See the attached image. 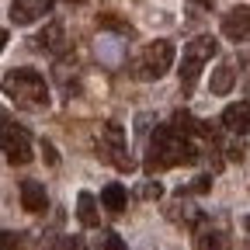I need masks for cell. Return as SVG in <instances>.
<instances>
[{
	"label": "cell",
	"mask_w": 250,
	"mask_h": 250,
	"mask_svg": "<svg viewBox=\"0 0 250 250\" xmlns=\"http://www.w3.org/2000/svg\"><path fill=\"white\" fill-rule=\"evenodd\" d=\"M205 153H215V149H208L202 139L188 136L174 122H167V125H156V132L149 136L143 164H146L149 174H156V170H167V167H177V164H198Z\"/></svg>",
	"instance_id": "cell-1"
},
{
	"label": "cell",
	"mask_w": 250,
	"mask_h": 250,
	"mask_svg": "<svg viewBox=\"0 0 250 250\" xmlns=\"http://www.w3.org/2000/svg\"><path fill=\"white\" fill-rule=\"evenodd\" d=\"M4 94L18 104V108H45L49 104V87H45V77L39 70H14L4 77Z\"/></svg>",
	"instance_id": "cell-2"
},
{
	"label": "cell",
	"mask_w": 250,
	"mask_h": 250,
	"mask_svg": "<svg viewBox=\"0 0 250 250\" xmlns=\"http://www.w3.org/2000/svg\"><path fill=\"white\" fill-rule=\"evenodd\" d=\"M219 52V42L212 39V35H198V39H191L184 45V59H181V94L188 98V94L195 90V83H198V77H202V70H205V62L212 59Z\"/></svg>",
	"instance_id": "cell-3"
},
{
	"label": "cell",
	"mask_w": 250,
	"mask_h": 250,
	"mask_svg": "<svg viewBox=\"0 0 250 250\" xmlns=\"http://www.w3.org/2000/svg\"><path fill=\"white\" fill-rule=\"evenodd\" d=\"M170 66H174V45H170L167 39H156V42H149V45L139 52L132 73H136L139 80H160V77H167Z\"/></svg>",
	"instance_id": "cell-4"
},
{
	"label": "cell",
	"mask_w": 250,
	"mask_h": 250,
	"mask_svg": "<svg viewBox=\"0 0 250 250\" xmlns=\"http://www.w3.org/2000/svg\"><path fill=\"white\" fill-rule=\"evenodd\" d=\"M98 156H101L104 164L125 170V174L132 170V156H129V143H125L122 122H104V132H101V139H98Z\"/></svg>",
	"instance_id": "cell-5"
},
{
	"label": "cell",
	"mask_w": 250,
	"mask_h": 250,
	"mask_svg": "<svg viewBox=\"0 0 250 250\" xmlns=\"http://www.w3.org/2000/svg\"><path fill=\"white\" fill-rule=\"evenodd\" d=\"M4 156H7V164L11 167H24L31 160V136L24 125L11 122L4 115Z\"/></svg>",
	"instance_id": "cell-6"
},
{
	"label": "cell",
	"mask_w": 250,
	"mask_h": 250,
	"mask_svg": "<svg viewBox=\"0 0 250 250\" xmlns=\"http://www.w3.org/2000/svg\"><path fill=\"white\" fill-rule=\"evenodd\" d=\"M52 11V0H11V21L18 24H35Z\"/></svg>",
	"instance_id": "cell-7"
},
{
	"label": "cell",
	"mask_w": 250,
	"mask_h": 250,
	"mask_svg": "<svg viewBox=\"0 0 250 250\" xmlns=\"http://www.w3.org/2000/svg\"><path fill=\"white\" fill-rule=\"evenodd\" d=\"M223 35L229 39V42H243V39H250V7H233L226 18H223Z\"/></svg>",
	"instance_id": "cell-8"
},
{
	"label": "cell",
	"mask_w": 250,
	"mask_h": 250,
	"mask_svg": "<svg viewBox=\"0 0 250 250\" xmlns=\"http://www.w3.org/2000/svg\"><path fill=\"white\" fill-rule=\"evenodd\" d=\"M229 233L226 229H219V226H208L202 223L198 233H195V250H229Z\"/></svg>",
	"instance_id": "cell-9"
},
{
	"label": "cell",
	"mask_w": 250,
	"mask_h": 250,
	"mask_svg": "<svg viewBox=\"0 0 250 250\" xmlns=\"http://www.w3.org/2000/svg\"><path fill=\"white\" fill-rule=\"evenodd\" d=\"M223 125L233 132V136H243L250 132V101H236V104H226L223 111Z\"/></svg>",
	"instance_id": "cell-10"
},
{
	"label": "cell",
	"mask_w": 250,
	"mask_h": 250,
	"mask_svg": "<svg viewBox=\"0 0 250 250\" xmlns=\"http://www.w3.org/2000/svg\"><path fill=\"white\" fill-rule=\"evenodd\" d=\"M21 205L28 208V212H45L49 208V195H45V184H39V181H21Z\"/></svg>",
	"instance_id": "cell-11"
},
{
	"label": "cell",
	"mask_w": 250,
	"mask_h": 250,
	"mask_svg": "<svg viewBox=\"0 0 250 250\" xmlns=\"http://www.w3.org/2000/svg\"><path fill=\"white\" fill-rule=\"evenodd\" d=\"M39 45H45L52 56H70V39H66V28L59 21H52L42 35H39Z\"/></svg>",
	"instance_id": "cell-12"
},
{
	"label": "cell",
	"mask_w": 250,
	"mask_h": 250,
	"mask_svg": "<svg viewBox=\"0 0 250 250\" xmlns=\"http://www.w3.org/2000/svg\"><path fill=\"white\" fill-rule=\"evenodd\" d=\"M77 219H80V226L94 229L101 223V215H98V198H94L90 191H80L77 195Z\"/></svg>",
	"instance_id": "cell-13"
},
{
	"label": "cell",
	"mask_w": 250,
	"mask_h": 250,
	"mask_svg": "<svg viewBox=\"0 0 250 250\" xmlns=\"http://www.w3.org/2000/svg\"><path fill=\"white\" fill-rule=\"evenodd\" d=\"M101 205H104L111 215H122L125 205H129V195H125V188H122V184H108L104 191H101Z\"/></svg>",
	"instance_id": "cell-14"
},
{
	"label": "cell",
	"mask_w": 250,
	"mask_h": 250,
	"mask_svg": "<svg viewBox=\"0 0 250 250\" xmlns=\"http://www.w3.org/2000/svg\"><path fill=\"white\" fill-rule=\"evenodd\" d=\"M208 90H212V94H229V90H233V66H229V62H223V66L212 70Z\"/></svg>",
	"instance_id": "cell-15"
},
{
	"label": "cell",
	"mask_w": 250,
	"mask_h": 250,
	"mask_svg": "<svg viewBox=\"0 0 250 250\" xmlns=\"http://www.w3.org/2000/svg\"><path fill=\"white\" fill-rule=\"evenodd\" d=\"M98 250H125V243H122V236H118V233L104 229V233L98 236Z\"/></svg>",
	"instance_id": "cell-16"
},
{
	"label": "cell",
	"mask_w": 250,
	"mask_h": 250,
	"mask_svg": "<svg viewBox=\"0 0 250 250\" xmlns=\"http://www.w3.org/2000/svg\"><path fill=\"white\" fill-rule=\"evenodd\" d=\"M52 250H87V247H83V240H80V236H59Z\"/></svg>",
	"instance_id": "cell-17"
},
{
	"label": "cell",
	"mask_w": 250,
	"mask_h": 250,
	"mask_svg": "<svg viewBox=\"0 0 250 250\" xmlns=\"http://www.w3.org/2000/svg\"><path fill=\"white\" fill-rule=\"evenodd\" d=\"M208 188H212V174H202V177H195L191 184H188V191H191V195H205Z\"/></svg>",
	"instance_id": "cell-18"
},
{
	"label": "cell",
	"mask_w": 250,
	"mask_h": 250,
	"mask_svg": "<svg viewBox=\"0 0 250 250\" xmlns=\"http://www.w3.org/2000/svg\"><path fill=\"white\" fill-rule=\"evenodd\" d=\"M139 195H143V198H160V195H164V184H160V181H146V184L139 188Z\"/></svg>",
	"instance_id": "cell-19"
},
{
	"label": "cell",
	"mask_w": 250,
	"mask_h": 250,
	"mask_svg": "<svg viewBox=\"0 0 250 250\" xmlns=\"http://www.w3.org/2000/svg\"><path fill=\"white\" fill-rule=\"evenodd\" d=\"M98 24H101V28H118V31H132L129 24H125L122 18H115V14H104V18H98Z\"/></svg>",
	"instance_id": "cell-20"
},
{
	"label": "cell",
	"mask_w": 250,
	"mask_h": 250,
	"mask_svg": "<svg viewBox=\"0 0 250 250\" xmlns=\"http://www.w3.org/2000/svg\"><path fill=\"white\" fill-rule=\"evenodd\" d=\"M42 160H45L49 167H56V164H59V153H56V146H52L49 139L42 143Z\"/></svg>",
	"instance_id": "cell-21"
},
{
	"label": "cell",
	"mask_w": 250,
	"mask_h": 250,
	"mask_svg": "<svg viewBox=\"0 0 250 250\" xmlns=\"http://www.w3.org/2000/svg\"><path fill=\"white\" fill-rule=\"evenodd\" d=\"M223 149H226V160H243V146L233 139V143H223Z\"/></svg>",
	"instance_id": "cell-22"
},
{
	"label": "cell",
	"mask_w": 250,
	"mask_h": 250,
	"mask_svg": "<svg viewBox=\"0 0 250 250\" xmlns=\"http://www.w3.org/2000/svg\"><path fill=\"white\" fill-rule=\"evenodd\" d=\"M195 4H198V7H212V4H215V0H195Z\"/></svg>",
	"instance_id": "cell-23"
},
{
	"label": "cell",
	"mask_w": 250,
	"mask_h": 250,
	"mask_svg": "<svg viewBox=\"0 0 250 250\" xmlns=\"http://www.w3.org/2000/svg\"><path fill=\"white\" fill-rule=\"evenodd\" d=\"M243 229H247V233H250V215H243Z\"/></svg>",
	"instance_id": "cell-24"
},
{
	"label": "cell",
	"mask_w": 250,
	"mask_h": 250,
	"mask_svg": "<svg viewBox=\"0 0 250 250\" xmlns=\"http://www.w3.org/2000/svg\"><path fill=\"white\" fill-rule=\"evenodd\" d=\"M70 4H83V0H70Z\"/></svg>",
	"instance_id": "cell-25"
}]
</instances>
